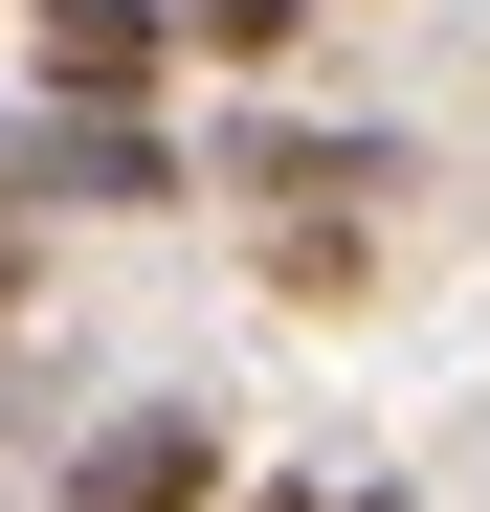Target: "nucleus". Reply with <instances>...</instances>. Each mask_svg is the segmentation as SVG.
<instances>
[{
    "label": "nucleus",
    "instance_id": "obj_4",
    "mask_svg": "<svg viewBox=\"0 0 490 512\" xmlns=\"http://www.w3.org/2000/svg\"><path fill=\"white\" fill-rule=\"evenodd\" d=\"M290 23H312V0H179V45H223V67H268Z\"/></svg>",
    "mask_w": 490,
    "mask_h": 512
},
{
    "label": "nucleus",
    "instance_id": "obj_3",
    "mask_svg": "<svg viewBox=\"0 0 490 512\" xmlns=\"http://www.w3.org/2000/svg\"><path fill=\"white\" fill-rule=\"evenodd\" d=\"M0 201H179V156H156V112H23Z\"/></svg>",
    "mask_w": 490,
    "mask_h": 512
},
{
    "label": "nucleus",
    "instance_id": "obj_6",
    "mask_svg": "<svg viewBox=\"0 0 490 512\" xmlns=\"http://www.w3.org/2000/svg\"><path fill=\"white\" fill-rule=\"evenodd\" d=\"M245 512H335V490H245Z\"/></svg>",
    "mask_w": 490,
    "mask_h": 512
},
{
    "label": "nucleus",
    "instance_id": "obj_2",
    "mask_svg": "<svg viewBox=\"0 0 490 512\" xmlns=\"http://www.w3.org/2000/svg\"><path fill=\"white\" fill-rule=\"evenodd\" d=\"M23 45H45V112H134L156 45H179V0H23Z\"/></svg>",
    "mask_w": 490,
    "mask_h": 512
},
{
    "label": "nucleus",
    "instance_id": "obj_1",
    "mask_svg": "<svg viewBox=\"0 0 490 512\" xmlns=\"http://www.w3.org/2000/svg\"><path fill=\"white\" fill-rule=\"evenodd\" d=\"M67 512H223V423H201V401L90 423V446H67Z\"/></svg>",
    "mask_w": 490,
    "mask_h": 512
},
{
    "label": "nucleus",
    "instance_id": "obj_7",
    "mask_svg": "<svg viewBox=\"0 0 490 512\" xmlns=\"http://www.w3.org/2000/svg\"><path fill=\"white\" fill-rule=\"evenodd\" d=\"M357 512H401V490H357Z\"/></svg>",
    "mask_w": 490,
    "mask_h": 512
},
{
    "label": "nucleus",
    "instance_id": "obj_5",
    "mask_svg": "<svg viewBox=\"0 0 490 512\" xmlns=\"http://www.w3.org/2000/svg\"><path fill=\"white\" fill-rule=\"evenodd\" d=\"M0 312H23V201H0Z\"/></svg>",
    "mask_w": 490,
    "mask_h": 512
}]
</instances>
